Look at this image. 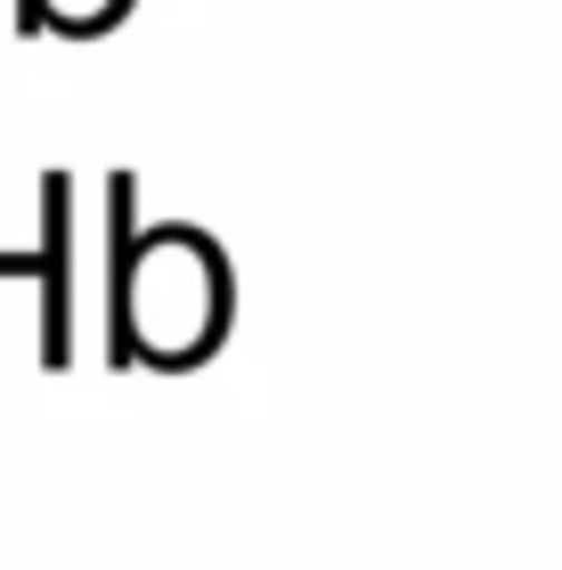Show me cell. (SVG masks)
<instances>
[{
    "mask_svg": "<svg viewBox=\"0 0 562 570\" xmlns=\"http://www.w3.org/2000/svg\"><path fill=\"white\" fill-rule=\"evenodd\" d=\"M73 188L66 171L41 179V213H49V237H41V367H73Z\"/></svg>",
    "mask_w": 562,
    "mask_h": 570,
    "instance_id": "cell-2",
    "label": "cell"
},
{
    "mask_svg": "<svg viewBox=\"0 0 562 570\" xmlns=\"http://www.w3.org/2000/svg\"><path fill=\"white\" fill-rule=\"evenodd\" d=\"M49 9H58V24H66V33H90V24H107V17L122 9V0H49ZM17 24L33 33V24H41V0H24V9H17Z\"/></svg>",
    "mask_w": 562,
    "mask_h": 570,
    "instance_id": "cell-3",
    "label": "cell"
},
{
    "mask_svg": "<svg viewBox=\"0 0 562 570\" xmlns=\"http://www.w3.org/2000/svg\"><path fill=\"white\" fill-rule=\"evenodd\" d=\"M115 204V367H196L228 326V262L196 228H131V179H107Z\"/></svg>",
    "mask_w": 562,
    "mask_h": 570,
    "instance_id": "cell-1",
    "label": "cell"
}]
</instances>
